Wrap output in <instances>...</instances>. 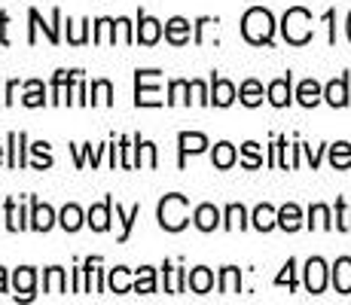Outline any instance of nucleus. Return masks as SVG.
I'll return each instance as SVG.
<instances>
[{"label":"nucleus","mask_w":351,"mask_h":305,"mask_svg":"<svg viewBox=\"0 0 351 305\" xmlns=\"http://www.w3.org/2000/svg\"><path fill=\"white\" fill-rule=\"evenodd\" d=\"M348 40H351V12H348Z\"/></svg>","instance_id":"53"},{"label":"nucleus","mask_w":351,"mask_h":305,"mask_svg":"<svg viewBox=\"0 0 351 305\" xmlns=\"http://www.w3.org/2000/svg\"><path fill=\"white\" fill-rule=\"evenodd\" d=\"M16 92H19V83H16V80H12V83L10 86H6V104H12V98H16Z\"/></svg>","instance_id":"51"},{"label":"nucleus","mask_w":351,"mask_h":305,"mask_svg":"<svg viewBox=\"0 0 351 305\" xmlns=\"http://www.w3.org/2000/svg\"><path fill=\"white\" fill-rule=\"evenodd\" d=\"M31 153L37 156V162H34V168H37V171L52 168V156H49V144H46V141H37V144L31 147Z\"/></svg>","instance_id":"42"},{"label":"nucleus","mask_w":351,"mask_h":305,"mask_svg":"<svg viewBox=\"0 0 351 305\" xmlns=\"http://www.w3.org/2000/svg\"><path fill=\"white\" fill-rule=\"evenodd\" d=\"M58 223H62L64 232H77V229L83 226V211H80L77 205H64L62 217H58Z\"/></svg>","instance_id":"34"},{"label":"nucleus","mask_w":351,"mask_h":305,"mask_svg":"<svg viewBox=\"0 0 351 305\" xmlns=\"http://www.w3.org/2000/svg\"><path fill=\"white\" fill-rule=\"evenodd\" d=\"M162 269H165V293H184V290L190 287V284H186V272H184V269H171L168 263Z\"/></svg>","instance_id":"27"},{"label":"nucleus","mask_w":351,"mask_h":305,"mask_svg":"<svg viewBox=\"0 0 351 305\" xmlns=\"http://www.w3.org/2000/svg\"><path fill=\"white\" fill-rule=\"evenodd\" d=\"M278 226V211H275L272 205H256L254 211V229H260V232H269V229Z\"/></svg>","instance_id":"22"},{"label":"nucleus","mask_w":351,"mask_h":305,"mask_svg":"<svg viewBox=\"0 0 351 305\" xmlns=\"http://www.w3.org/2000/svg\"><path fill=\"white\" fill-rule=\"evenodd\" d=\"M0 293H6V269L0 266Z\"/></svg>","instance_id":"52"},{"label":"nucleus","mask_w":351,"mask_h":305,"mask_svg":"<svg viewBox=\"0 0 351 305\" xmlns=\"http://www.w3.org/2000/svg\"><path fill=\"white\" fill-rule=\"evenodd\" d=\"M308 229H333L327 205H312L308 208Z\"/></svg>","instance_id":"33"},{"label":"nucleus","mask_w":351,"mask_h":305,"mask_svg":"<svg viewBox=\"0 0 351 305\" xmlns=\"http://www.w3.org/2000/svg\"><path fill=\"white\" fill-rule=\"evenodd\" d=\"M281 34H285L290 46H306L312 40V12L302 10V6L287 10L285 19H281Z\"/></svg>","instance_id":"2"},{"label":"nucleus","mask_w":351,"mask_h":305,"mask_svg":"<svg viewBox=\"0 0 351 305\" xmlns=\"http://www.w3.org/2000/svg\"><path fill=\"white\" fill-rule=\"evenodd\" d=\"M330 165H333L336 171H346V168H351V144H348V141H339V144L330 147Z\"/></svg>","instance_id":"26"},{"label":"nucleus","mask_w":351,"mask_h":305,"mask_svg":"<svg viewBox=\"0 0 351 305\" xmlns=\"http://www.w3.org/2000/svg\"><path fill=\"white\" fill-rule=\"evenodd\" d=\"M235 147L229 144V141H220L217 147H214V156H211V162H214V168H220V171H226V168H232L235 165Z\"/></svg>","instance_id":"24"},{"label":"nucleus","mask_w":351,"mask_h":305,"mask_svg":"<svg viewBox=\"0 0 351 305\" xmlns=\"http://www.w3.org/2000/svg\"><path fill=\"white\" fill-rule=\"evenodd\" d=\"M333 287H336V293H342V296L351 293V256H339V260H336Z\"/></svg>","instance_id":"15"},{"label":"nucleus","mask_w":351,"mask_h":305,"mask_svg":"<svg viewBox=\"0 0 351 305\" xmlns=\"http://www.w3.org/2000/svg\"><path fill=\"white\" fill-rule=\"evenodd\" d=\"M241 165H245L247 171H254V168H260V165H263L260 144H254V141H247V144L241 147Z\"/></svg>","instance_id":"39"},{"label":"nucleus","mask_w":351,"mask_h":305,"mask_svg":"<svg viewBox=\"0 0 351 305\" xmlns=\"http://www.w3.org/2000/svg\"><path fill=\"white\" fill-rule=\"evenodd\" d=\"M275 284H278V287H285V284H287L290 290H296V260H287L285 263V272L275 278Z\"/></svg>","instance_id":"44"},{"label":"nucleus","mask_w":351,"mask_h":305,"mask_svg":"<svg viewBox=\"0 0 351 305\" xmlns=\"http://www.w3.org/2000/svg\"><path fill=\"white\" fill-rule=\"evenodd\" d=\"M324 98H327L330 107H348V73L330 80L327 89H324Z\"/></svg>","instance_id":"9"},{"label":"nucleus","mask_w":351,"mask_h":305,"mask_svg":"<svg viewBox=\"0 0 351 305\" xmlns=\"http://www.w3.org/2000/svg\"><path fill=\"white\" fill-rule=\"evenodd\" d=\"M28 19H31V34H28V43H37V28H43L46 31V37H49V43L56 46L58 40V22H62V10H52V25H43V19H40V12L37 10H31L28 12Z\"/></svg>","instance_id":"6"},{"label":"nucleus","mask_w":351,"mask_h":305,"mask_svg":"<svg viewBox=\"0 0 351 305\" xmlns=\"http://www.w3.org/2000/svg\"><path fill=\"white\" fill-rule=\"evenodd\" d=\"M178 144H180V168L186 165V156H195V153H202L208 147V138L205 134H199V132H180L178 134Z\"/></svg>","instance_id":"10"},{"label":"nucleus","mask_w":351,"mask_h":305,"mask_svg":"<svg viewBox=\"0 0 351 305\" xmlns=\"http://www.w3.org/2000/svg\"><path fill=\"white\" fill-rule=\"evenodd\" d=\"M239 101L245 107H260L263 104V86L256 83V80H245L239 89Z\"/></svg>","instance_id":"25"},{"label":"nucleus","mask_w":351,"mask_h":305,"mask_svg":"<svg viewBox=\"0 0 351 305\" xmlns=\"http://www.w3.org/2000/svg\"><path fill=\"white\" fill-rule=\"evenodd\" d=\"M193 220H195V226H199L202 232H214V229L220 226V211L214 205H199L195 208V214H193Z\"/></svg>","instance_id":"17"},{"label":"nucleus","mask_w":351,"mask_h":305,"mask_svg":"<svg viewBox=\"0 0 351 305\" xmlns=\"http://www.w3.org/2000/svg\"><path fill=\"white\" fill-rule=\"evenodd\" d=\"M92 104H104V107L113 104V86L107 80H95L92 83Z\"/></svg>","instance_id":"37"},{"label":"nucleus","mask_w":351,"mask_h":305,"mask_svg":"<svg viewBox=\"0 0 351 305\" xmlns=\"http://www.w3.org/2000/svg\"><path fill=\"white\" fill-rule=\"evenodd\" d=\"M110 211H113V199L107 195L101 205L89 208V220H86V223H89L95 232H107V229H110Z\"/></svg>","instance_id":"11"},{"label":"nucleus","mask_w":351,"mask_h":305,"mask_svg":"<svg viewBox=\"0 0 351 305\" xmlns=\"http://www.w3.org/2000/svg\"><path fill=\"white\" fill-rule=\"evenodd\" d=\"M0 162H3V147H0Z\"/></svg>","instance_id":"54"},{"label":"nucleus","mask_w":351,"mask_h":305,"mask_svg":"<svg viewBox=\"0 0 351 305\" xmlns=\"http://www.w3.org/2000/svg\"><path fill=\"white\" fill-rule=\"evenodd\" d=\"M302 150H306V156H308V165H312V168L321 165V147H318V150H312V147H302Z\"/></svg>","instance_id":"47"},{"label":"nucleus","mask_w":351,"mask_h":305,"mask_svg":"<svg viewBox=\"0 0 351 305\" xmlns=\"http://www.w3.org/2000/svg\"><path fill=\"white\" fill-rule=\"evenodd\" d=\"M107 284H110L113 293H128V290H134V284H128V269L125 266L110 269V278H107Z\"/></svg>","instance_id":"35"},{"label":"nucleus","mask_w":351,"mask_h":305,"mask_svg":"<svg viewBox=\"0 0 351 305\" xmlns=\"http://www.w3.org/2000/svg\"><path fill=\"white\" fill-rule=\"evenodd\" d=\"M6 229L10 232H19V229H25L28 223H25V214H22V208H16V202L12 199H6Z\"/></svg>","instance_id":"36"},{"label":"nucleus","mask_w":351,"mask_h":305,"mask_svg":"<svg viewBox=\"0 0 351 305\" xmlns=\"http://www.w3.org/2000/svg\"><path fill=\"white\" fill-rule=\"evenodd\" d=\"M321 98H324V89L318 86V80H302L300 89H296V101L302 107H318Z\"/></svg>","instance_id":"18"},{"label":"nucleus","mask_w":351,"mask_h":305,"mask_svg":"<svg viewBox=\"0 0 351 305\" xmlns=\"http://www.w3.org/2000/svg\"><path fill=\"white\" fill-rule=\"evenodd\" d=\"M193 95H195V101H199V104H211V95H208V89H205V83H202V80H193Z\"/></svg>","instance_id":"46"},{"label":"nucleus","mask_w":351,"mask_h":305,"mask_svg":"<svg viewBox=\"0 0 351 305\" xmlns=\"http://www.w3.org/2000/svg\"><path fill=\"white\" fill-rule=\"evenodd\" d=\"M80 73L83 71H56V77H52V104H62L64 89L80 77Z\"/></svg>","instance_id":"20"},{"label":"nucleus","mask_w":351,"mask_h":305,"mask_svg":"<svg viewBox=\"0 0 351 305\" xmlns=\"http://www.w3.org/2000/svg\"><path fill=\"white\" fill-rule=\"evenodd\" d=\"M165 40L171 46L190 43V22H186V19H180V16L168 19V22H165Z\"/></svg>","instance_id":"13"},{"label":"nucleus","mask_w":351,"mask_h":305,"mask_svg":"<svg viewBox=\"0 0 351 305\" xmlns=\"http://www.w3.org/2000/svg\"><path fill=\"white\" fill-rule=\"evenodd\" d=\"M153 73L156 71H134V104L138 107H162L159 89L156 86H147Z\"/></svg>","instance_id":"4"},{"label":"nucleus","mask_w":351,"mask_h":305,"mask_svg":"<svg viewBox=\"0 0 351 305\" xmlns=\"http://www.w3.org/2000/svg\"><path fill=\"white\" fill-rule=\"evenodd\" d=\"M43 290L46 293H64L67 290V281H64V269L52 266L43 272Z\"/></svg>","instance_id":"28"},{"label":"nucleus","mask_w":351,"mask_h":305,"mask_svg":"<svg viewBox=\"0 0 351 305\" xmlns=\"http://www.w3.org/2000/svg\"><path fill=\"white\" fill-rule=\"evenodd\" d=\"M67 28H71V37H67V40H71V43H73V46L86 43V28H89V22H80V28H73V25H71V22H67Z\"/></svg>","instance_id":"45"},{"label":"nucleus","mask_w":351,"mask_h":305,"mask_svg":"<svg viewBox=\"0 0 351 305\" xmlns=\"http://www.w3.org/2000/svg\"><path fill=\"white\" fill-rule=\"evenodd\" d=\"M186 284H190L193 293H208V290L214 287V275H211V269H205V266L193 269V272L186 275Z\"/></svg>","instance_id":"21"},{"label":"nucleus","mask_w":351,"mask_h":305,"mask_svg":"<svg viewBox=\"0 0 351 305\" xmlns=\"http://www.w3.org/2000/svg\"><path fill=\"white\" fill-rule=\"evenodd\" d=\"M186 211H190V199H186V195H180V193L165 195V199L159 202V226L168 229V232H180V229L190 223Z\"/></svg>","instance_id":"3"},{"label":"nucleus","mask_w":351,"mask_h":305,"mask_svg":"<svg viewBox=\"0 0 351 305\" xmlns=\"http://www.w3.org/2000/svg\"><path fill=\"white\" fill-rule=\"evenodd\" d=\"M73 150V156H77V168H83L86 165V159L92 162V165H98V156L107 150V147H98V150H92V144H83V150L80 147H71Z\"/></svg>","instance_id":"41"},{"label":"nucleus","mask_w":351,"mask_h":305,"mask_svg":"<svg viewBox=\"0 0 351 305\" xmlns=\"http://www.w3.org/2000/svg\"><path fill=\"white\" fill-rule=\"evenodd\" d=\"M134 293H156V269L141 266L134 278Z\"/></svg>","instance_id":"29"},{"label":"nucleus","mask_w":351,"mask_h":305,"mask_svg":"<svg viewBox=\"0 0 351 305\" xmlns=\"http://www.w3.org/2000/svg\"><path fill=\"white\" fill-rule=\"evenodd\" d=\"M290 83H293V77H281V80H272L269 83V101H272V107H287L290 101H293V95H290Z\"/></svg>","instance_id":"14"},{"label":"nucleus","mask_w":351,"mask_h":305,"mask_svg":"<svg viewBox=\"0 0 351 305\" xmlns=\"http://www.w3.org/2000/svg\"><path fill=\"white\" fill-rule=\"evenodd\" d=\"M6 25H10V16H6V12H0V43L10 46V37H6Z\"/></svg>","instance_id":"48"},{"label":"nucleus","mask_w":351,"mask_h":305,"mask_svg":"<svg viewBox=\"0 0 351 305\" xmlns=\"http://www.w3.org/2000/svg\"><path fill=\"white\" fill-rule=\"evenodd\" d=\"M138 217H141V205H134L128 214L117 205V220L123 223V235H119V241H128V235H132V226H134V220H138Z\"/></svg>","instance_id":"40"},{"label":"nucleus","mask_w":351,"mask_h":305,"mask_svg":"<svg viewBox=\"0 0 351 305\" xmlns=\"http://www.w3.org/2000/svg\"><path fill=\"white\" fill-rule=\"evenodd\" d=\"M25 107H43L46 104V89L40 80H31V83H25V98H22Z\"/></svg>","instance_id":"32"},{"label":"nucleus","mask_w":351,"mask_h":305,"mask_svg":"<svg viewBox=\"0 0 351 305\" xmlns=\"http://www.w3.org/2000/svg\"><path fill=\"white\" fill-rule=\"evenodd\" d=\"M239 290H241V272L235 266H226L223 272H220V293L232 296V293H239Z\"/></svg>","instance_id":"30"},{"label":"nucleus","mask_w":351,"mask_h":305,"mask_svg":"<svg viewBox=\"0 0 351 305\" xmlns=\"http://www.w3.org/2000/svg\"><path fill=\"white\" fill-rule=\"evenodd\" d=\"M52 223H56V211L49 205H40L37 199H31V229L37 232H49Z\"/></svg>","instance_id":"12"},{"label":"nucleus","mask_w":351,"mask_h":305,"mask_svg":"<svg viewBox=\"0 0 351 305\" xmlns=\"http://www.w3.org/2000/svg\"><path fill=\"white\" fill-rule=\"evenodd\" d=\"M147 165H150V168H156V165H159V159H156V147H153L150 141H147Z\"/></svg>","instance_id":"50"},{"label":"nucleus","mask_w":351,"mask_h":305,"mask_svg":"<svg viewBox=\"0 0 351 305\" xmlns=\"http://www.w3.org/2000/svg\"><path fill=\"white\" fill-rule=\"evenodd\" d=\"M241 34H245V40H247V43H254V46L272 43V34H275L272 12L263 10V6H254V10H247L245 19H241Z\"/></svg>","instance_id":"1"},{"label":"nucleus","mask_w":351,"mask_h":305,"mask_svg":"<svg viewBox=\"0 0 351 305\" xmlns=\"http://www.w3.org/2000/svg\"><path fill=\"white\" fill-rule=\"evenodd\" d=\"M336 229L351 232V208L346 205V199H336Z\"/></svg>","instance_id":"43"},{"label":"nucleus","mask_w":351,"mask_h":305,"mask_svg":"<svg viewBox=\"0 0 351 305\" xmlns=\"http://www.w3.org/2000/svg\"><path fill=\"white\" fill-rule=\"evenodd\" d=\"M235 101V86L223 77H211V104L229 107Z\"/></svg>","instance_id":"16"},{"label":"nucleus","mask_w":351,"mask_h":305,"mask_svg":"<svg viewBox=\"0 0 351 305\" xmlns=\"http://www.w3.org/2000/svg\"><path fill=\"white\" fill-rule=\"evenodd\" d=\"M25 132H10V168H25Z\"/></svg>","instance_id":"23"},{"label":"nucleus","mask_w":351,"mask_h":305,"mask_svg":"<svg viewBox=\"0 0 351 305\" xmlns=\"http://www.w3.org/2000/svg\"><path fill=\"white\" fill-rule=\"evenodd\" d=\"M223 226L229 229V232H235V229H245L247 226V211L241 205H229L226 208V223Z\"/></svg>","instance_id":"38"},{"label":"nucleus","mask_w":351,"mask_h":305,"mask_svg":"<svg viewBox=\"0 0 351 305\" xmlns=\"http://www.w3.org/2000/svg\"><path fill=\"white\" fill-rule=\"evenodd\" d=\"M324 22H327V25H330V43H336V25H333V22H336V12H333V10H330V12H327V16H324Z\"/></svg>","instance_id":"49"},{"label":"nucleus","mask_w":351,"mask_h":305,"mask_svg":"<svg viewBox=\"0 0 351 305\" xmlns=\"http://www.w3.org/2000/svg\"><path fill=\"white\" fill-rule=\"evenodd\" d=\"M34 284H37V272L31 266L16 269L12 275V287H16V300H34Z\"/></svg>","instance_id":"8"},{"label":"nucleus","mask_w":351,"mask_h":305,"mask_svg":"<svg viewBox=\"0 0 351 305\" xmlns=\"http://www.w3.org/2000/svg\"><path fill=\"white\" fill-rule=\"evenodd\" d=\"M278 226L285 229V232H296V229L302 226V211H300V205L287 202L285 208H278Z\"/></svg>","instance_id":"19"},{"label":"nucleus","mask_w":351,"mask_h":305,"mask_svg":"<svg viewBox=\"0 0 351 305\" xmlns=\"http://www.w3.org/2000/svg\"><path fill=\"white\" fill-rule=\"evenodd\" d=\"M159 37H162V22H156L147 12H138V34H134V40L144 46H153V43H159Z\"/></svg>","instance_id":"7"},{"label":"nucleus","mask_w":351,"mask_h":305,"mask_svg":"<svg viewBox=\"0 0 351 305\" xmlns=\"http://www.w3.org/2000/svg\"><path fill=\"white\" fill-rule=\"evenodd\" d=\"M190 92L193 86L186 83V80H171V86H168V104H190Z\"/></svg>","instance_id":"31"},{"label":"nucleus","mask_w":351,"mask_h":305,"mask_svg":"<svg viewBox=\"0 0 351 305\" xmlns=\"http://www.w3.org/2000/svg\"><path fill=\"white\" fill-rule=\"evenodd\" d=\"M324 287H327V263L321 260V256H312V260L306 263V290L308 293H324Z\"/></svg>","instance_id":"5"}]
</instances>
